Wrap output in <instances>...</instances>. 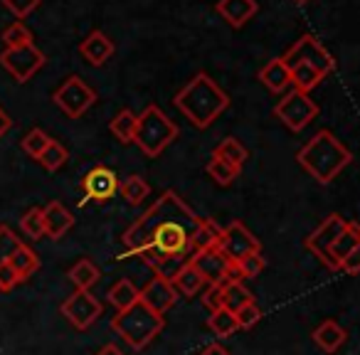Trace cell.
Returning <instances> with one entry per match:
<instances>
[{"instance_id": "f907efd6", "label": "cell", "mask_w": 360, "mask_h": 355, "mask_svg": "<svg viewBox=\"0 0 360 355\" xmlns=\"http://www.w3.org/2000/svg\"><path fill=\"white\" fill-rule=\"evenodd\" d=\"M294 3H309V0H294Z\"/></svg>"}, {"instance_id": "e0dca14e", "label": "cell", "mask_w": 360, "mask_h": 355, "mask_svg": "<svg viewBox=\"0 0 360 355\" xmlns=\"http://www.w3.org/2000/svg\"><path fill=\"white\" fill-rule=\"evenodd\" d=\"M42 217H45V237H50V240H62V237L75 227L72 212L57 200L47 202V205L42 207Z\"/></svg>"}, {"instance_id": "277c9868", "label": "cell", "mask_w": 360, "mask_h": 355, "mask_svg": "<svg viewBox=\"0 0 360 355\" xmlns=\"http://www.w3.org/2000/svg\"><path fill=\"white\" fill-rule=\"evenodd\" d=\"M165 321L160 314L150 311L143 301H136L134 306L119 311L111 321V328L126 340L134 350H141L163 330Z\"/></svg>"}, {"instance_id": "74e56055", "label": "cell", "mask_w": 360, "mask_h": 355, "mask_svg": "<svg viewBox=\"0 0 360 355\" xmlns=\"http://www.w3.org/2000/svg\"><path fill=\"white\" fill-rule=\"evenodd\" d=\"M0 40L6 42V47H22V45H30V42H32V32L27 30L20 20H18V22H13V25H8L6 30H3Z\"/></svg>"}, {"instance_id": "f6af8a7d", "label": "cell", "mask_w": 360, "mask_h": 355, "mask_svg": "<svg viewBox=\"0 0 360 355\" xmlns=\"http://www.w3.org/2000/svg\"><path fill=\"white\" fill-rule=\"evenodd\" d=\"M340 269H343L345 274H358L360 271V245L355 247V250L350 252L343 262H340Z\"/></svg>"}, {"instance_id": "f1b7e54d", "label": "cell", "mask_w": 360, "mask_h": 355, "mask_svg": "<svg viewBox=\"0 0 360 355\" xmlns=\"http://www.w3.org/2000/svg\"><path fill=\"white\" fill-rule=\"evenodd\" d=\"M202 286H205V279H202V274L193 264H188L186 269L180 271V274L173 279V289L178 291L180 296H186V299L195 296L198 291L202 289Z\"/></svg>"}, {"instance_id": "3957f363", "label": "cell", "mask_w": 360, "mask_h": 355, "mask_svg": "<svg viewBox=\"0 0 360 355\" xmlns=\"http://www.w3.org/2000/svg\"><path fill=\"white\" fill-rule=\"evenodd\" d=\"M299 165L319 183H330L343 168H348L353 153L335 138L330 131H319L304 148L296 153Z\"/></svg>"}, {"instance_id": "5b68a950", "label": "cell", "mask_w": 360, "mask_h": 355, "mask_svg": "<svg viewBox=\"0 0 360 355\" xmlns=\"http://www.w3.org/2000/svg\"><path fill=\"white\" fill-rule=\"evenodd\" d=\"M178 136V126L163 114L155 104L146 106L143 114H139V129H136L134 143L143 150L148 158L160 155Z\"/></svg>"}, {"instance_id": "4dcf8cb0", "label": "cell", "mask_w": 360, "mask_h": 355, "mask_svg": "<svg viewBox=\"0 0 360 355\" xmlns=\"http://www.w3.org/2000/svg\"><path fill=\"white\" fill-rule=\"evenodd\" d=\"M240 170L242 168L227 163L225 158H220V155H215V153H212L210 160H207V175H210L217 186H230V183H235V178L240 175Z\"/></svg>"}, {"instance_id": "8992f818", "label": "cell", "mask_w": 360, "mask_h": 355, "mask_svg": "<svg viewBox=\"0 0 360 355\" xmlns=\"http://www.w3.org/2000/svg\"><path fill=\"white\" fill-rule=\"evenodd\" d=\"M281 60L289 65V70L296 65H309V67H314L321 77H328L330 72L335 70V60L314 35L299 37V40L286 50V55L281 57Z\"/></svg>"}, {"instance_id": "d6a6232c", "label": "cell", "mask_w": 360, "mask_h": 355, "mask_svg": "<svg viewBox=\"0 0 360 355\" xmlns=\"http://www.w3.org/2000/svg\"><path fill=\"white\" fill-rule=\"evenodd\" d=\"M321 79H323V77H321L314 67H309V65L291 67V86H294L296 91L309 94L311 89H316V86L321 84Z\"/></svg>"}, {"instance_id": "e575fe53", "label": "cell", "mask_w": 360, "mask_h": 355, "mask_svg": "<svg viewBox=\"0 0 360 355\" xmlns=\"http://www.w3.org/2000/svg\"><path fill=\"white\" fill-rule=\"evenodd\" d=\"M20 230L30 240H42L45 237V217H42V207H30L25 215L20 217Z\"/></svg>"}, {"instance_id": "44dd1931", "label": "cell", "mask_w": 360, "mask_h": 355, "mask_svg": "<svg viewBox=\"0 0 360 355\" xmlns=\"http://www.w3.org/2000/svg\"><path fill=\"white\" fill-rule=\"evenodd\" d=\"M220 237H222V227L217 225L215 220H210V217H202L200 227H198L195 235L191 237L193 254H195V252H205V250L217 247V245H220Z\"/></svg>"}, {"instance_id": "9c48e42d", "label": "cell", "mask_w": 360, "mask_h": 355, "mask_svg": "<svg viewBox=\"0 0 360 355\" xmlns=\"http://www.w3.org/2000/svg\"><path fill=\"white\" fill-rule=\"evenodd\" d=\"M319 114V106L304 91L291 89L279 104L274 106V116L291 131H304Z\"/></svg>"}, {"instance_id": "ffe728a7", "label": "cell", "mask_w": 360, "mask_h": 355, "mask_svg": "<svg viewBox=\"0 0 360 355\" xmlns=\"http://www.w3.org/2000/svg\"><path fill=\"white\" fill-rule=\"evenodd\" d=\"M345 338H348V333H345L343 325H338L335 321H323V323L314 330V343L319 345L323 353H335V350L345 343Z\"/></svg>"}, {"instance_id": "52a82bcc", "label": "cell", "mask_w": 360, "mask_h": 355, "mask_svg": "<svg viewBox=\"0 0 360 355\" xmlns=\"http://www.w3.org/2000/svg\"><path fill=\"white\" fill-rule=\"evenodd\" d=\"M52 101H55L70 119H79V116H84L86 111L94 106L96 91L91 89L82 77L72 75V77H67L60 89L52 94Z\"/></svg>"}, {"instance_id": "ab89813d", "label": "cell", "mask_w": 360, "mask_h": 355, "mask_svg": "<svg viewBox=\"0 0 360 355\" xmlns=\"http://www.w3.org/2000/svg\"><path fill=\"white\" fill-rule=\"evenodd\" d=\"M240 264V269H242V274H245V279H257V276L264 271V266H266V259H264V254L262 252H255V254H250V257H245L242 262H237Z\"/></svg>"}, {"instance_id": "5bb4252c", "label": "cell", "mask_w": 360, "mask_h": 355, "mask_svg": "<svg viewBox=\"0 0 360 355\" xmlns=\"http://www.w3.org/2000/svg\"><path fill=\"white\" fill-rule=\"evenodd\" d=\"M141 301H143L150 311L165 316L175 306V301H178V291L173 289L170 281L153 276V279L146 284V289H141Z\"/></svg>"}, {"instance_id": "484cf974", "label": "cell", "mask_w": 360, "mask_h": 355, "mask_svg": "<svg viewBox=\"0 0 360 355\" xmlns=\"http://www.w3.org/2000/svg\"><path fill=\"white\" fill-rule=\"evenodd\" d=\"M193 259V252H186V254H173V257H160L158 262L153 264V271L158 279H165L173 284V279L186 269Z\"/></svg>"}, {"instance_id": "6da1fadb", "label": "cell", "mask_w": 360, "mask_h": 355, "mask_svg": "<svg viewBox=\"0 0 360 355\" xmlns=\"http://www.w3.org/2000/svg\"><path fill=\"white\" fill-rule=\"evenodd\" d=\"M202 217L191 205L180 200L175 191H165L129 230L124 232V245L129 254H136L153 266L160 257L186 254L191 250V237L200 227Z\"/></svg>"}, {"instance_id": "f35d334b", "label": "cell", "mask_w": 360, "mask_h": 355, "mask_svg": "<svg viewBox=\"0 0 360 355\" xmlns=\"http://www.w3.org/2000/svg\"><path fill=\"white\" fill-rule=\"evenodd\" d=\"M20 245H22L20 237H18L11 227L0 225V264H6V262L18 252V247Z\"/></svg>"}, {"instance_id": "9a60e30c", "label": "cell", "mask_w": 360, "mask_h": 355, "mask_svg": "<svg viewBox=\"0 0 360 355\" xmlns=\"http://www.w3.org/2000/svg\"><path fill=\"white\" fill-rule=\"evenodd\" d=\"M191 264L200 271L205 284H222V276H225V269H227V264H230V259H227L217 247H212V250H205V252H195Z\"/></svg>"}, {"instance_id": "4fadbf2b", "label": "cell", "mask_w": 360, "mask_h": 355, "mask_svg": "<svg viewBox=\"0 0 360 355\" xmlns=\"http://www.w3.org/2000/svg\"><path fill=\"white\" fill-rule=\"evenodd\" d=\"M82 191H84L86 200L106 202L119 193V178L111 168L106 165H94L82 181Z\"/></svg>"}, {"instance_id": "7a4b0ae2", "label": "cell", "mask_w": 360, "mask_h": 355, "mask_svg": "<svg viewBox=\"0 0 360 355\" xmlns=\"http://www.w3.org/2000/svg\"><path fill=\"white\" fill-rule=\"evenodd\" d=\"M175 106L180 114L198 129H207L222 111L230 106V96L217 86V82L210 75L200 72L188 82L183 89L175 94Z\"/></svg>"}, {"instance_id": "30bf717a", "label": "cell", "mask_w": 360, "mask_h": 355, "mask_svg": "<svg viewBox=\"0 0 360 355\" xmlns=\"http://www.w3.org/2000/svg\"><path fill=\"white\" fill-rule=\"evenodd\" d=\"M345 227H348V220H343V217L333 212V215L326 217V220L306 237V250L314 252V254L333 271H338V266H335L333 257H330V247H333V242L338 240V235L345 230Z\"/></svg>"}, {"instance_id": "681fc988", "label": "cell", "mask_w": 360, "mask_h": 355, "mask_svg": "<svg viewBox=\"0 0 360 355\" xmlns=\"http://www.w3.org/2000/svg\"><path fill=\"white\" fill-rule=\"evenodd\" d=\"M96 355H124V350L119 348V345H114V343H109V345H104V348L99 350Z\"/></svg>"}, {"instance_id": "1f68e13d", "label": "cell", "mask_w": 360, "mask_h": 355, "mask_svg": "<svg viewBox=\"0 0 360 355\" xmlns=\"http://www.w3.org/2000/svg\"><path fill=\"white\" fill-rule=\"evenodd\" d=\"M212 153L220 155V158H225L227 163L237 165V168H242V165L247 163V158H250L247 148L240 143V141L235 138V136H227V138H222L220 143H217V148L212 150Z\"/></svg>"}, {"instance_id": "7c38bea8", "label": "cell", "mask_w": 360, "mask_h": 355, "mask_svg": "<svg viewBox=\"0 0 360 355\" xmlns=\"http://www.w3.org/2000/svg\"><path fill=\"white\" fill-rule=\"evenodd\" d=\"M62 316H65L77 330H86L101 316V304L96 296H91V291L77 289L75 294L67 296V301L62 304Z\"/></svg>"}, {"instance_id": "60d3db41", "label": "cell", "mask_w": 360, "mask_h": 355, "mask_svg": "<svg viewBox=\"0 0 360 355\" xmlns=\"http://www.w3.org/2000/svg\"><path fill=\"white\" fill-rule=\"evenodd\" d=\"M237 323H240V328H252V325L259 323L262 318V309L255 304V301H250L247 306H242L240 311H237Z\"/></svg>"}, {"instance_id": "f546056e", "label": "cell", "mask_w": 360, "mask_h": 355, "mask_svg": "<svg viewBox=\"0 0 360 355\" xmlns=\"http://www.w3.org/2000/svg\"><path fill=\"white\" fill-rule=\"evenodd\" d=\"M207 325H210V330L215 335H220V338H230V335H235L237 330H240V323H237V316L232 314L230 309H217L210 314V321H207Z\"/></svg>"}, {"instance_id": "ee69618b", "label": "cell", "mask_w": 360, "mask_h": 355, "mask_svg": "<svg viewBox=\"0 0 360 355\" xmlns=\"http://www.w3.org/2000/svg\"><path fill=\"white\" fill-rule=\"evenodd\" d=\"M20 284V279H18V274L13 271V266L8 264H0V291H11L15 289V286Z\"/></svg>"}, {"instance_id": "d590c367", "label": "cell", "mask_w": 360, "mask_h": 355, "mask_svg": "<svg viewBox=\"0 0 360 355\" xmlns=\"http://www.w3.org/2000/svg\"><path fill=\"white\" fill-rule=\"evenodd\" d=\"M252 299L250 289H245V284H227L225 286V294H222V306L225 309H230L232 314H237V311L242 309V306H247Z\"/></svg>"}, {"instance_id": "836d02e7", "label": "cell", "mask_w": 360, "mask_h": 355, "mask_svg": "<svg viewBox=\"0 0 360 355\" xmlns=\"http://www.w3.org/2000/svg\"><path fill=\"white\" fill-rule=\"evenodd\" d=\"M67 158H70V153H67V148L60 143V141L52 138L50 146H47L45 150H42V155L37 160H40V165L45 170H50V173H55V170H60L62 165L67 163Z\"/></svg>"}, {"instance_id": "7dc6e473", "label": "cell", "mask_w": 360, "mask_h": 355, "mask_svg": "<svg viewBox=\"0 0 360 355\" xmlns=\"http://www.w3.org/2000/svg\"><path fill=\"white\" fill-rule=\"evenodd\" d=\"M200 355H232V353L225 348V345H220V343H212V345H207V348L202 350Z\"/></svg>"}, {"instance_id": "4316f807", "label": "cell", "mask_w": 360, "mask_h": 355, "mask_svg": "<svg viewBox=\"0 0 360 355\" xmlns=\"http://www.w3.org/2000/svg\"><path fill=\"white\" fill-rule=\"evenodd\" d=\"M119 193L129 205H141L150 195V186L141 175H129V178L119 181Z\"/></svg>"}, {"instance_id": "83f0119b", "label": "cell", "mask_w": 360, "mask_h": 355, "mask_svg": "<svg viewBox=\"0 0 360 355\" xmlns=\"http://www.w3.org/2000/svg\"><path fill=\"white\" fill-rule=\"evenodd\" d=\"M109 301L116 306V311H124V309H129V306H134L136 301H141V291L136 289L134 281L119 279L109 289Z\"/></svg>"}, {"instance_id": "d6986e66", "label": "cell", "mask_w": 360, "mask_h": 355, "mask_svg": "<svg viewBox=\"0 0 360 355\" xmlns=\"http://www.w3.org/2000/svg\"><path fill=\"white\" fill-rule=\"evenodd\" d=\"M259 82L269 91H274V94H281V91L291 86V70H289V65H286L281 57L266 62V65L259 70Z\"/></svg>"}, {"instance_id": "8d00e7d4", "label": "cell", "mask_w": 360, "mask_h": 355, "mask_svg": "<svg viewBox=\"0 0 360 355\" xmlns=\"http://www.w3.org/2000/svg\"><path fill=\"white\" fill-rule=\"evenodd\" d=\"M50 141L52 138L42 129H32V131H27L25 138H22V150H25V153L30 155V158L37 160L42 155V150H45L47 146H50Z\"/></svg>"}, {"instance_id": "bcb514c9", "label": "cell", "mask_w": 360, "mask_h": 355, "mask_svg": "<svg viewBox=\"0 0 360 355\" xmlns=\"http://www.w3.org/2000/svg\"><path fill=\"white\" fill-rule=\"evenodd\" d=\"M242 281H245V274H242L240 264H237V262H230V264H227V269H225V276H222V286L242 284Z\"/></svg>"}, {"instance_id": "603a6c76", "label": "cell", "mask_w": 360, "mask_h": 355, "mask_svg": "<svg viewBox=\"0 0 360 355\" xmlns=\"http://www.w3.org/2000/svg\"><path fill=\"white\" fill-rule=\"evenodd\" d=\"M109 129H111V134L116 136V141L119 143H134L136 141V129H139V116L134 114L131 109H124V111H119V114L111 119V124H109Z\"/></svg>"}, {"instance_id": "b9f144b4", "label": "cell", "mask_w": 360, "mask_h": 355, "mask_svg": "<svg viewBox=\"0 0 360 355\" xmlns=\"http://www.w3.org/2000/svg\"><path fill=\"white\" fill-rule=\"evenodd\" d=\"M3 6H6L18 20H22V18H27L32 11H37L40 0H3Z\"/></svg>"}, {"instance_id": "cb8c5ba5", "label": "cell", "mask_w": 360, "mask_h": 355, "mask_svg": "<svg viewBox=\"0 0 360 355\" xmlns=\"http://www.w3.org/2000/svg\"><path fill=\"white\" fill-rule=\"evenodd\" d=\"M358 245H360V225L348 222V227L340 232L338 240H335L333 247H330V257H333V262H335V266H338V269H340V262H343Z\"/></svg>"}, {"instance_id": "ba28073f", "label": "cell", "mask_w": 360, "mask_h": 355, "mask_svg": "<svg viewBox=\"0 0 360 355\" xmlns=\"http://www.w3.org/2000/svg\"><path fill=\"white\" fill-rule=\"evenodd\" d=\"M45 62H47L45 52L37 50L35 42L22 47H6V50L0 52V65L6 67L13 75V79L20 82V84L30 82L45 67Z\"/></svg>"}, {"instance_id": "7bdbcfd3", "label": "cell", "mask_w": 360, "mask_h": 355, "mask_svg": "<svg viewBox=\"0 0 360 355\" xmlns=\"http://www.w3.org/2000/svg\"><path fill=\"white\" fill-rule=\"evenodd\" d=\"M222 294H225V286H222V284H210V289L205 291V296H202V304L210 309V314H212V311H217V309H222Z\"/></svg>"}, {"instance_id": "2e32d148", "label": "cell", "mask_w": 360, "mask_h": 355, "mask_svg": "<svg viewBox=\"0 0 360 355\" xmlns=\"http://www.w3.org/2000/svg\"><path fill=\"white\" fill-rule=\"evenodd\" d=\"M79 55L84 57L89 65L101 67V65H106V62L111 60V55H114V42H111V37L106 35V32L94 30V32H89L84 40H82Z\"/></svg>"}, {"instance_id": "c3c4849f", "label": "cell", "mask_w": 360, "mask_h": 355, "mask_svg": "<svg viewBox=\"0 0 360 355\" xmlns=\"http://www.w3.org/2000/svg\"><path fill=\"white\" fill-rule=\"evenodd\" d=\"M11 126H13V119L6 114V111L0 109V138H3V136H6L8 131H11Z\"/></svg>"}, {"instance_id": "8fae6325", "label": "cell", "mask_w": 360, "mask_h": 355, "mask_svg": "<svg viewBox=\"0 0 360 355\" xmlns=\"http://www.w3.org/2000/svg\"><path fill=\"white\" fill-rule=\"evenodd\" d=\"M217 250H220L230 262H242L245 257L255 254V252H262V245L240 220H235L222 230Z\"/></svg>"}, {"instance_id": "ac0fdd59", "label": "cell", "mask_w": 360, "mask_h": 355, "mask_svg": "<svg viewBox=\"0 0 360 355\" xmlns=\"http://www.w3.org/2000/svg\"><path fill=\"white\" fill-rule=\"evenodd\" d=\"M215 11L232 27H242L257 15L259 6H257V0H217Z\"/></svg>"}, {"instance_id": "d4e9b609", "label": "cell", "mask_w": 360, "mask_h": 355, "mask_svg": "<svg viewBox=\"0 0 360 355\" xmlns=\"http://www.w3.org/2000/svg\"><path fill=\"white\" fill-rule=\"evenodd\" d=\"M99 279H101V271H99V266H96L91 259H79L70 269V281L79 291H89Z\"/></svg>"}, {"instance_id": "7402d4cb", "label": "cell", "mask_w": 360, "mask_h": 355, "mask_svg": "<svg viewBox=\"0 0 360 355\" xmlns=\"http://www.w3.org/2000/svg\"><path fill=\"white\" fill-rule=\"evenodd\" d=\"M8 264L13 266V271L18 274V279L27 281L32 274H35L37 269H40V257H37L35 252H32L27 245H20V247H18L15 254H13L11 259H8Z\"/></svg>"}]
</instances>
